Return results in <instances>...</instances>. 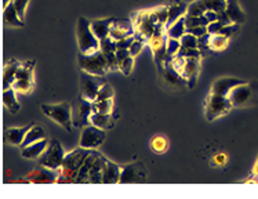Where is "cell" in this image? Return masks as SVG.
Returning a JSON list of instances; mask_svg holds the SVG:
<instances>
[{
	"label": "cell",
	"mask_w": 258,
	"mask_h": 199,
	"mask_svg": "<svg viewBox=\"0 0 258 199\" xmlns=\"http://www.w3.org/2000/svg\"><path fill=\"white\" fill-rule=\"evenodd\" d=\"M159 74L162 75V78L166 83L173 87H179V89H185L188 87V82L185 80L178 71H175L171 63H166L162 71H159Z\"/></svg>",
	"instance_id": "cell-14"
},
{
	"label": "cell",
	"mask_w": 258,
	"mask_h": 199,
	"mask_svg": "<svg viewBox=\"0 0 258 199\" xmlns=\"http://www.w3.org/2000/svg\"><path fill=\"white\" fill-rule=\"evenodd\" d=\"M206 18L209 20V22H214V21H218V13L217 11H213V10H207L205 13Z\"/></svg>",
	"instance_id": "cell-52"
},
{
	"label": "cell",
	"mask_w": 258,
	"mask_h": 199,
	"mask_svg": "<svg viewBox=\"0 0 258 199\" xmlns=\"http://www.w3.org/2000/svg\"><path fill=\"white\" fill-rule=\"evenodd\" d=\"M203 3L207 10L217 11V13L224 11L227 7V0H203Z\"/></svg>",
	"instance_id": "cell-39"
},
{
	"label": "cell",
	"mask_w": 258,
	"mask_h": 199,
	"mask_svg": "<svg viewBox=\"0 0 258 199\" xmlns=\"http://www.w3.org/2000/svg\"><path fill=\"white\" fill-rule=\"evenodd\" d=\"M228 98L231 101L232 107L237 108V107L254 104L255 100L258 98V95H255L254 84L246 82V83L239 84L235 89H232L231 93L228 94Z\"/></svg>",
	"instance_id": "cell-10"
},
{
	"label": "cell",
	"mask_w": 258,
	"mask_h": 199,
	"mask_svg": "<svg viewBox=\"0 0 258 199\" xmlns=\"http://www.w3.org/2000/svg\"><path fill=\"white\" fill-rule=\"evenodd\" d=\"M231 101L228 98V95L216 94V93H210L207 95L205 101V116L209 122H213L221 118V116L229 114L232 110Z\"/></svg>",
	"instance_id": "cell-4"
},
{
	"label": "cell",
	"mask_w": 258,
	"mask_h": 199,
	"mask_svg": "<svg viewBox=\"0 0 258 199\" xmlns=\"http://www.w3.org/2000/svg\"><path fill=\"white\" fill-rule=\"evenodd\" d=\"M134 24L130 20H116L113 21L111 26V32H109V37H112L113 40H121L126 39L128 36L134 35Z\"/></svg>",
	"instance_id": "cell-13"
},
{
	"label": "cell",
	"mask_w": 258,
	"mask_h": 199,
	"mask_svg": "<svg viewBox=\"0 0 258 199\" xmlns=\"http://www.w3.org/2000/svg\"><path fill=\"white\" fill-rule=\"evenodd\" d=\"M13 87L16 89L17 93L21 94H29L35 89V82L33 80H27V79H17Z\"/></svg>",
	"instance_id": "cell-33"
},
{
	"label": "cell",
	"mask_w": 258,
	"mask_h": 199,
	"mask_svg": "<svg viewBox=\"0 0 258 199\" xmlns=\"http://www.w3.org/2000/svg\"><path fill=\"white\" fill-rule=\"evenodd\" d=\"M188 33H192V35H195L196 37H201L203 36L205 33H207V26H195V28H189V29H186Z\"/></svg>",
	"instance_id": "cell-48"
},
{
	"label": "cell",
	"mask_w": 258,
	"mask_h": 199,
	"mask_svg": "<svg viewBox=\"0 0 258 199\" xmlns=\"http://www.w3.org/2000/svg\"><path fill=\"white\" fill-rule=\"evenodd\" d=\"M105 157H102L100 152H97L93 165L90 168L89 184H101L102 183V174H104V166H105Z\"/></svg>",
	"instance_id": "cell-18"
},
{
	"label": "cell",
	"mask_w": 258,
	"mask_h": 199,
	"mask_svg": "<svg viewBox=\"0 0 258 199\" xmlns=\"http://www.w3.org/2000/svg\"><path fill=\"white\" fill-rule=\"evenodd\" d=\"M20 64L17 60H10L6 64L3 68V90H7L13 87V84L17 80V71L20 68Z\"/></svg>",
	"instance_id": "cell-23"
},
{
	"label": "cell",
	"mask_w": 258,
	"mask_h": 199,
	"mask_svg": "<svg viewBox=\"0 0 258 199\" xmlns=\"http://www.w3.org/2000/svg\"><path fill=\"white\" fill-rule=\"evenodd\" d=\"M101 52L105 54L106 61L109 65V71H116L119 69V63L116 58V50H117V42L113 40L112 37H106L104 40L100 42Z\"/></svg>",
	"instance_id": "cell-16"
},
{
	"label": "cell",
	"mask_w": 258,
	"mask_h": 199,
	"mask_svg": "<svg viewBox=\"0 0 258 199\" xmlns=\"http://www.w3.org/2000/svg\"><path fill=\"white\" fill-rule=\"evenodd\" d=\"M80 95H83L85 98L90 101H95L101 86L105 83L106 79L104 76L93 75L90 72H86L83 69H80Z\"/></svg>",
	"instance_id": "cell-9"
},
{
	"label": "cell",
	"mask_w": 258,
	"mask_h": 199,
	"mask_svg": "<svg viewBox=\"0 0 258 199\" xmlns=\"http://www.w3.org/2000/svg\"><path fill=\"white\" fill-rule=\"evenodd\" d=\"M229 44V37L224 36L221 33H216V35H211L210 39V48L211 52H222L225 50Z\"/></svg>",
	"instance_id": "cell-32"
},
{
	"label": "cell",
	"mask_w": 258,
	"mask_h": 199,
	"mask_svg": "<svg viewBox=\"0 0 258 199\" xmlns=\"http://www.w3.org/2000/svg\"><path fill=\"white\" fill-rule=\"evenodd\" d=\"M171 65L188 82V87L192 89L196 84L198 75H199V71H201V58H185L179 57V56H174Z\"/></svg>",
	"instance_id": "cell-6"
},
{
	"label": "cell",
	"mask_w": 258,
	"mask_h": 199,
	"mask_svg": "<svg viewBox=\"0 0 258 199\" xmlns=\"http://www.w3.org/2000/svg\"><path fill=\"white\" fill-rule=\"evenodd\" d=\"M121 168L109 159H105L104 174H102V184H117L120 183Z\"/></svg>",
	"instance_id": "cell-21"
},
{
	"label": "cell",
	"mask_w": 258,
	"mask_h": 199,
	"mask_svg": "<svg viewBox=\"0 0 258 199\" xmlns=\"http://www.w3.org/2000/svg\"><path fill=\"white\" fill-rule=\"evenodd\" d=\"M179 42H181V46H182V47L198 48V37H196L195 35H192V33H188V32L179 39Z\"/></svg>",
	"instance_id": "cell-40"
},
{
	"label": "cell",
	"mask_w": 258,
	"mask_h": 199,
	"mask_svg": "<svg viewBox=\"0 0 258 199\" xmlns=\"http://www.w3.org/2000/svg\"><path fill=\"white\" fill-rule=\"evenodd\" d=\"M228 161V158L225 154H217L216 157L213 158V161H211V163L213 165H216V166H222V165H225Z\"/></svg>",
	"instance_id": "cell-49"
},
{
	"label": "cell",
	"mask_w": 258,
	"mask_h": 199,
	"mask_svg": "<svg viewBox=\"0 0 258 199\" xmlns=\"http://www.w3.org/2000/svg\"><path fill=\"white\" fill-rule=\"evenodd\" d=\"M134 35L133 36H128L126 39H121V40H117V48H130L132 43L134 42Z\"/></svg>",
	"instance_id": "cell-50"
},
{
	"label": "cell",
	"mask_w": 258,
	"mask_h": 199,
	"mask_svg": "<svg viewBox=\"0 0 258 199\" xmlns=\"http://www.w3.org/2000/svg\"><path fill=\"white\" fill-rule=\"evenodd\" d=\"M47 138H43L40 141L32 142V144L27 145V147L21 148L22 158H25V159H37L44 152V150L47 148Z\"/></svg>",
	"instance_id": "cell-24"
},
{
	"label": "cell",
	"mask_w": 258,
	"mask_h": 199,
	"mask_svg": "<svg viewBox=\"0 0 258 199\" xmlns=\"http://www.w3.org/2000/svg\"><path fill=\"white\" fill-rule=\"evenodd\" d=\"M113 95H115V90H113V87H112V84H109L108 82H105V83L101 86V89H100V91H98V95H97L95 101L113 98Z\"/></svg>",
	"instance_id": "cell-38"
},
{
	"label": "cell",
	"mask_w": 258,
	"mask_h": 199,
	"mask_svg": "<svg viewBox=\"0 0 258 199\" xmlns=\"http://www.w3.org/2000/svg\"><path fill=\"white\" fill-rule=\"evenodd\" d=\"M3 22H5L6 26H11V28H24L25 26V22L20 17L13 2L5 7V11H3Z\"/></svg>",
	"instance_id": "cell-20"
},
{
	"label": "cell",
	"mask_w": 258,
	"mask_h": 199,
	"mask_svg": "<svg viewBox=\"0 0 258 199\" xmlns=\"http://www.w3.org/2000/svg\"><path fill=\"white\" fill-rule=\"evenodd\" d=\"M210 24L209 20L206 18V16L201 17H190L185 16V25H186V29L189 28H195V26H207Z\"/></svg>",
	"instance_id": "cell-37"
},
{
	"label": "cell",
	"mask_w": 258,
	"mask_h": 199,
	"mask_svg": "<svg viewBox=\"0 0 258 199\" xmlns=\"http://www.w3.org/2000/svg\"><path fill=\"white\" fill-rule=\"evenodd\" d=\"M72 105V123L78 129H83L87 125H90V116L94 112L93 111V101L85 98L83 95L76 97L71 103Z\"/></svg>",
	"instance_id": "cell-8"
},
{
	"label": "cell",
	"mask_w": 258,
	"mask_h": 199,
	"mask_svg": "<svg viewBox=\"0 0 258 199\" xmlns=\"http://www.w3.org/2000/svg\"><path fill=\"white\" fill-rule=\"evenodd\" d=\"M144 44H145V43H144L143 40L134 39V42L132 43V46H130V48H128V52H130V56H133V57L138 56V54L141 53V50L144 48Z\"/></svg>",
	"instance_id": "cell-45"
},
{
	"label": "cell",
	"mask_w": 258,
	"mask_h": 199,
	"mask_svg": "<svg viewBox=\"0 0 258 199\" xmlns=\"http://www.w3.org/2000/svg\"><path fill=\"white\" fill-rule=\"evenodd\" d=\"M218 21L222 22L224 25H228V24H232V20L229 18V16L227 14V11H220L218 13Z\"/></svg>",
	"instance_id": "cell-51"
},
{
	"label": "cell",
	"mask_w": 258,
	"mask_h": 199,
	"mask_svg": "<svg viewBox=\"0 0 258 199\" xmlns=\"http://www.w3.org/2000/svg\"><path fill=\"white\" fill-rule=\"evenodd\" d=\"M207 11L203 0H194L192 3L188 5V10H186V16L190 17H201L205 16V13Z\"/></svg>",
	"instance_id": "cell-35"
},
{
	"label": "cell",
	"mask_w": 258,
	"mask_h": 199,
	"mask_svg": "<svg viewBox=\"0 0 258 199\" xmlns=\"http://www.w3.org/2000/svg\"><path fill=\"white\" fill-rule=\"evenodd\" d=\"M27 177L28 180H29V183H36V184L57 183L58 170H53V169L40 166L37 170H33L32 173L28 174Z\"/></svg>",
	"instance_id": "cell-15"
},
{
	"label": "cell",
	"mask_w": 258,
	"mask_h": 199,
	"mask_svg": "<svg viewBox=\"0 0 258 199\" xmlns=\"http://www.w3.org/2000/svg\"><path fill=\"white\" fill-rule=\"evenodd\" d=\"M91 150L79 147L71 151L65 155L62 166L58 169V180L57 183L61 184H72L76 183V178L79 174L80 168L83 166L86 158L89 157Z\"/></svg>",
	"instance_id": "cell-1"
},
{
	"label": "cell",
	"mask_w": 258,
	"mask_h": 199,
	"mask_svg": "<svg viewBox=\"0 0 258 199\" xmlns=\"http://www.w3.org/2000/svg\"><path fill=\"white\" fill-rule=\"evenodd\" d=\"M65 155L67 154L63 151L61 142L58 141L57 138H53V140L48 141V145L44 150V152L37 158V163H39V166H44V168L58 170L62 166Z\"/></svg>",
	"instance_id": "cell-7"
},
{
	"label": "cell",
	"mask_w": 258,
	"mask_h": 199,
	"mask_svg": "<svg viewBox=\"0 0 258 199\" xmlns=\"http://www.w3.org/2000/svg\"><path fill=\"white\" fill-rule=\"evenodd\" d=\"M33 123H29V125L24 126V127H10L6 130V141L11 144V145H18L21 147V144L25 140L28 131L31 129Z\"/></svg>",
	"instance_id": "cell-19"
},
{
	"label": "cell",
	"mask_w": 258,
	"mask_h": 199,
	"mask_svg": "<svg viewBox=\"0 0 258 199\" xmlns=\"http://www.w3.org/2000/svg\"><path fill=\"white\" fill-rule=\"evenodd\" d=\"M133 68H134V57H133V56L127 57L126 60L119 65V71H121L123 75H126V76H128V75L132 74Z\"/></svg>",
	"instance_id": "cell-43"
},
{
	"label": "cell",
	"mask_w": 258,
	"mask_h": 199,
	"mask_svg": "<svg viewBox=\"0 0 258 199\" xmlns=\"http://www.w3.org/2000/svg\"><path fill=\"white\" fill-rule=\"evenodd\" d=\"M253 174L255 176V177H258V158H257V161H255V165H254Z\"/></svg>",
	"instance_id": "cell-53"
},
{
	"label": "cell",
	"mask_w": 258,
	"mask_h": 199,
	"mask_svg": "<svg viewBox=\"0 0 258 199\" xmlns=\"http://www.w3.org/2000/svg\"><path fill=\"white\" fill-rule=\"evenodd\" d=\"M43 138H46V129L40 125H33L31 129H29V131H28L25 140H24V142L21 144V148L27 147V145L32 144V142L40 141Z\"/></svg>",
	"instance_id": "cell-29"
},
{
	"label": "cell",
	"mask_w": 258,
	"mask_h": 199,
	"mask_svg": "<svg viewBox=\"0 0 258 199\" xmlns=\"http://www.w3.org/2000/svg\"><path fill=\"white\" fill-rule=\"evenodd\" d=\"M145 178H147V170L144 168L143 163H130V165H126V166L121 168V184L141 183Z\"/></svg>",
	"instance_id": "cell-12"
},
{
	"label": "cell",
	"mask_w": 258,
	"mask_h": 199,
	"mask_svg": "<svg viewBox=\"0 0 258 199\" xmlns=\"http://www.w3.org/2000/svg\"><path fill=\"white\" fill-rule=\"evenodd\" d=\"M91 125L100 127L102 130H111L115 127V121L112 118V114H100V112H93L90 116Z\"/></svg>",
	"instance_id": "cell-26"
},
{
	"label": "cell",
	"mask_w": 258,
	"mask_h": 199,
	"mask_svg": "<svg viewBox=\"0 0 258 199\" xmlns=\"http://www.w3.org/2000/svg\"><path fill=\"white\" fill-rule=\"evenodd\" d=\"M243 83H246V80H244V79L220 78V79H217L216 82L213 83L211 93H216V94H221V95H228L232 91V89H235L236 86Z\"/></svg>",
	"instance_id": "cell-17"
},
{
	"label": "cell",
	"mask_w": 258,
	"mask_h": 199,
	"mask_svg": "<svg viewBox=\"0 0 258 199\" xmlns=\"http://www.w3.org/2000/svg\"><path fill=\"white\" fill-rule=\"evenodd\" d=\"M127 57H130V52H128V48H117L116 50V58H117V63L120 65Z\"/></svg>",
	"instance_id": "cell-47"
},
{
	"label": "cell",
	"mask_w": 258,
	"mask_h": 199,
	"mask_svg": "<svg viewBox=\"0 0 258 199\" xmlns=\"http://www.w3.org/2000/svg\"><path fill=\"white\" fill-rule=\"evenodd\" d=\"M115 21V18H104V20H94L91 21V29L95 33V36L98 37V40H104L106 37H109L111 26Z\"/></svg>",
	"instance_id": "cell-25"
},
{
	"label": "cell",
	"mask_w": 258,
	"mask_h": 199,
	"mask_svg": "<svg viewBox=\"0 0 258 199\" xmlns=\"http://www.w3.org/2000/svg\"><path fill=\"white\" fill-rule=\"evenodd\" d=\"M239 25L240 24H236V22H232V24H228V25H224L222 26L221 29V35H224V36H227L231 39L232 36H235L237 33V31H239Z\"/></svg>",
	"instance_id": "cell-42"
},
{
	"label": "cell",
	"mask_w": 258,
	"mask_h": 199,
	"mask_svg": "<svg viewBox=\"0 0 258 199\" xmlns=\"http://www.w3.org/2000/svg\"><path fill=\"white\" fill-rule=\"evenodd\" d=\"M166 33L167 36L173 37V39H181L186 33V25H185V16L181 17L179 20L173 22L171 25L166 28Z\"/></svg>",
	"instance_id": "cell-30"
},
{
	"label": "cell",
	"mask_w": 258,
	"mask_h": 199,
	"mask_svg": "<svg viewBox=\"0 0 258 199\" xmlns=\"http://www.w3.org/2000/svg\"><path fill=\"white\" fill-rule=\"evenodd\" d=\"M225 11H227V14L229 16L232 22L243 24V22L246 21V14H244V11H243V9L240 7L237 0H227Z\"/></svg>",
	"instance_id": "cell-27"
},
{
	"label": "cell",
	"mask_w": 258,
	"mask_h": 199,
	"mask_svg": "<svg viewBox=\"0 0 258 199\" xmlns=\"http://www.w3.org/2000/svg\"><path fill=\"white\" fill-rule=\"evenodd\" d=\"M78 63H79V68L90 72L93 75H98V76H105L106 72H109V65L106 61V57L104 53L100 50L91 53V54H85L80 53L78 54Z\"/></svg>",
	"instance_id": "cell-3"
},
{
	"label": "cell",
	"mask_w": 258,
	"mask_h": 199,
	"mask_svg": "<svg viewBox=\"0 0 258 199\" xmlns=\"http://www.w3.org/2000/svg\"><path fill=\"white\" fill-rule=\"evenodd\" d=\"M93 111L100 114H112L113 112V100H101V101H93Z\"/></svg>",
	"instance_id": "cell-34"
},
{
	"label": "cell",
	"mask_w": 258,
	"mask_h": 199,
	"mask_svg": "<svg viewBox=\"0 0 258 199\" xmlns=\"http://www.w3.org/2000/svg\"><path fill=\"white\" fill-rule=\"evenodd\" d=\"M186 10H188V5L182 2V0H173L169 3V18H167V24L166 28L170 26L173 22L179 20L181 17L186 16Z\"/></svg>",
	"instance_id": "cell-22"
},
{
	"label": "cell",
	"mask_w": 258,
	"mask_h": 199,
	"mask_svg": "<svg viewBox=\"0 0 258 199\" xmlns=\"http://www.w3.org/2000/svg\"><path fill=\"white\" fill-rule=\"evenodd\" d=\"M76 36H78V44H79L80 53L91 54V53L100 50V40L91 29V21H89L85 17H80L78 20Z\"/></svg>",
	"instance_id": "cell-2"
},
{
	"label": "cell",
	"mask_w": 258,
	"mask_h": 199,
	"mask_svg": "<svg viewBox=\"0 0 258 199\" xmlns=\"http://www.w3.org/2000/svg\"><path fill=\"white\" fill-rule=\"evenodd\" d=\"M3 104L11 114H17L18 111L21 110V105L17 100V91L14 87L3 90Z\"/></svg>",
	"instance_id": "cell-28"
},
{
	"label": "cell",
	"mask_w": 258,
	"mask_h": 199,
	"mask_svg": "<svg viewBox=\"0 0 258 199\" xmlns=\"http://www.w3.org/2000/svg\"><path fill=\"white\" fill-rule=\"evenodd\" d=\"M29 2L31 0H13V3L16 6L17 11H18V14H20L22 20L25 18V13H27V7L29 5Z\"/></svg>",
	"instance_id": "cell-44"
},
{
	"label": "cell",
	"mask_w": 258,
	"mask_h": 199,
	"mask_svg": "<svg viewBox=\"0 0 258 199\" xmlns=\"http://www.w3.org/2000/svg\"><path fill=\"white\" fill-rule=\"evenodd\" d=\"M149 147H151V151L153 154H164L169 150V140L164 136H162V134H158V136H155L151 140Z\"/></svg>",
	"instance_id": "cell-31"
},
{
	"label": "cell",
	"mask_w": 258,
	"mask_h": 199,
	"mask_svg": "<svg viewBox=\"0 0 258 199\" xmlns=\"http://www.w3.org/2000/svg\"><path fill=\"white\" fill-rule=\"evenodd\" d=\"M177 56L179 57H185V58H202L203 57V54L199 48H186V47H182L179 48V52Z\"/></svg>",
	"instance_id": "cell-41"
},
{
	"label": "cell",
	"mask_w": 258,
	"mask_h": 199,
	"mask_svg": "<svg viewBox=\"0 0 258 199\" xmlns=\"http://www.w3.org/2000/svg\"><path fill=\"white\" fill-rule=\"evenodd\" d=\"M43 114L53 119L55 123L63 127L67 131L72 130V105L69 103H61V104H43Z\"/></svg>",
	"instance_id": "cell-5"
},
{
	"label": "cell",
	"mask_w": 258,
	"mask_h": 199,
	"mask_svg": "<svg viewBox=\"0 0 258 199\" xmlns=\"http://www.w3.org/2000/svg\"><path fill=\"white\" fill-rule=\"evenodd\" d=\"M222 26H224V24L220 21L210 22V24L207 25V32H209L210 35H216V33H220V32H221Z\"/></svg>",
	"instance_id": "cell-46"
},
{
	"label": "cell",
	"mask_w": 258,
	"mask_h": 199,
	"mask_svg": "<svg viewBox=\"0 0 258 199\" xmlns=\"http://www.w3.org/2000/svg\"><path fill=\"white\" fill-rule=\"evenodd\" d=\"M13 0H3V7H6L7 5H10Z\"/></svg>",
	"instance_id": "cell-54"
},
{
	"label": "cell",
	"mask_w": 258,
	"mask_h": 199,
	"mask_svg": "<svg viewBox=\"0 0 258 199\" xmlns=\"http://www.w3.org/2000/svg\"><path fill=\"white\" fill-rule=\"evenodd\" d=\"M106 131L97 127L94 125H87L82 129V136H80L79 145L87 150H95L105 141Z\"/></svg>",
	"instance_id": "cell-11"
},
{
	"label": "cell",
	"mask_w": 258,
	"mask_h": 199,
	"mask_svg": "<svg viewBox=\"0 0 258 199\" xmlns=\"http://www.w3.org/2000/svg\"><path fill=\"white\" fill-rule=\"evenodd\" d=\"M181 48V42L179 39H173V37H169L167 39V63H171L173 61L174 56H177Z\"/></svg>",
	"instance_id": "cell-36"
}]
</instances>
